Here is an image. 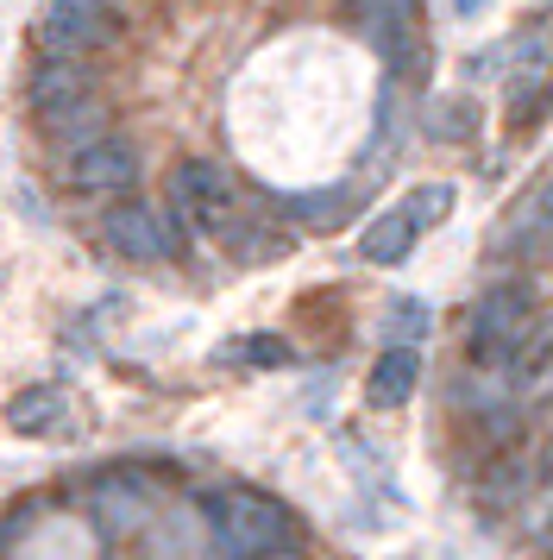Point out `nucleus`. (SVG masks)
<instances>
[{
  "instance_id": "1",
  "label": "nucleus",
  "mask_w": 553,
  "mask_h": 560,
  "mask_svg": "<svg viewBox=\"0 0 553 560\" xmlns=\"http://www.w3.org/2000/svg\"><path fill=\"white\" fill-rule=\"evenodd\" d=\"M25 102L38 107V120H45L57 139H101V102H95V70L89 63H75V57H50L45 70L32 77V95Z\"/></svg>"
},
{
  "instance_id": "2",
  "label": "nucleus",
  "mask_w": 553,
  "mask_h": 560,
  "mask_svg": "<svg viewBox=\"0 0 553 560\" xmlns=\"http://www.w3.org/2000/svg\"><path fill=\"white\" fill-rule=\"evenodd\" d=\"M208 523H214V541H221L233 560H258V555H276L296 541V523L290 510L264 498V491H221L208 504Z\"/></svg>"
},
{
  "instance_id": "3",
  "label": "nucleus",
  "mask_w": 553,
  "mask_h": 560,
  "mask_svg": "<svg viewBox=\"0 0 553 560\" xmlns=\"http://www.w3.org/2000/svg\"><path fill=\"white\" fill-rule=\"evenodd\" d=\"M528 322H534V290L522 278L484 290V303L472 308V328H466V353L478 365H503L509 353H522Z\"/></svg>"
},
{
  "instance_id": "4",
  "label": "nucleus",
  "mask_w": 553,
  "mask_h": 560,
  "mask_svg": "<svg viewBox=\"0 0 553 560\" xmlns=\"http://www.w3.org/2000/svg\"><path fill=\"white\" fill-rule=\"evenodd\" d=\"M114 32H120V20L107 0H45V13H38V38L50 57H89L114 45Z\"/></svg>"
},
{
  "instance_id": "5",
  "label": "nucleus",
  "mask_w": 553,
  "mask_h": 560,
  "mask_svg": "<svg viewBox=\"0 0 553 560\" xmlns=\"http://www.w3.org/2000/svg\"><path fill=\"white\" fill-rule=\"evenodd\" d=\"M101 240L114 246L132 265H157V258H176L183 233H176L170 208H151V202H120L101 214Z\"/></svg>"
},
{
  "instance_id": "6",
  "label": "nucleus",
  "mask_w": 553,
  "mask_h": 560,
  "mask_svg": "<svg viewBox=\"0 0 553 560\" xmlns=\"http://www.w3.org/2000/svg\"><path fill=\"white\" fill-rule=\"evenodd\" d=\"M170 208L196 228H226V208H233V183L214 158H183L170 171Z\"/></svg>"
},
{
  "instance_id": "7",
  "label": "nucleus",
  "mask_w": 553,
  "mask_h": 560,
  "mask_svg": "<svg viewBox=\"0 0 553 560\" xmlns=\"http://www.w3.org/2000/svg\"><path fill=\"white\" fill-rule=\"evenodd\" d=\"M70 183L82 196H126L132 183H139V152L126 145V139H82L70 158Z\"/></svg>"
},
{
  "instance_id": "8",
  "label": "nucleus",
  "mask_w": 553,
  "mask_h": 560,
  "mask_svg": "<svg viewBox=\"0 0 553 560\" xmlns=\"http://www.w3.org/2000/svg\"><path fill=\"white\" fill-rule=\"evenodd\" d=\"M70 390L63 384H25L13 390V404H7V429L25 434V441H50V434H70Z\"/></svg>"
},
{
  "instance_id": "9",
  "label": "nucleus",
  "mask_w": 553,
  "mask_h": 560,
  "mask_svg": "<svg viewBox=\"0 0 553 560\" xmlns=\"http://www.w3.org/2000/svg\"><path fill=\"white\" fill-rule=\"evenodd\" d=\"M415 384H422V353L415 347H384V359L372 365L365 397H372V409H402L415 397Z\"/></svg>"
},
{
  "instance_id": "10",
  "label": "nucleus",
  "mask_w": 553,
  "mask_h": 560,
  "mask_svg": "<svg viewBox=\"0 0 553 560\" xmlns=\"http://www.w3.org/2000/svg\"><path fill=\"white\" fill-rule=\"evenodd\" d=\"M497 246H522L528 258H553V183H541L522 202V214L497 233Z\"/></svg>"
},
{
  "instance_id": "11",
  "label": "nucleus",
  "mask_w": 553,
  "mask_h": 560,
  "mask_svg": "<svg viewBox=\"0 0 553 560\" xmlns=\"http://www.w3.org/2000/svg\"><path fill=\"white\" fill-rule=\"evenodd\" d=\"M409 253H415V221L402 208H384L372 228L358 233V258L365 265H402Z\"/></svg>"
},
{
  "instance_id": "12",
  "label": "nucleus",
  "mask_w": 553,
  "mask_h": 560,
  "mask_svg": "<svg viewBox=\"0 0 553 560\" xmlns=\"http://www.w3.org/2000/svg\"><path fill=\"white\" fill-rule=\"evenodd\" d=\"M427 328H434V315H427L422 296H397V303H390V315H384V334H390V347H415Z\"/></svg>"
},
{
  "instance_id": "13",
  "label": "nucleus",
  "mask_w": 553,
  "mask_h": 560,
  "mask_svg": "<svg viewBox=\"0 0 553 560\" xmlns=\"http://www.w3.org/2000/svg\"><path fill=\"white\" fill-rule=\"evenodd\" d=\"M447 208H452V183H422V189H409V196H402V214L415 221V233L440 228V221H447Z\"/></svg>"
},
{
  "instance_id": "14",
  "label": "nucleus",
  "mask_w": 553,
  "mask_h": 560,
  "mask_svg": "<svg viewBox=\"0 0 553 560\" xmlns=\"http://www.w3.org/2000/svg\"><path fill=\"white\" fill-rule=\"evenodd\" d=\"M478 127V102H434L427 107V132L434 139H466Z\"/></svg>"
},
{
  "instance_id": "15",
  "label": "nucleus",
  "mask_w": 553,
  "mask_h": 560,
  "mask_svg": "<svg viewBox=\"0 0 553 560\" xmlns=\"http://www.w3.org/2000/svg\"><path fill=\"white\" fill-rule=\"evenodd\" d=\"M340 202H346V189H327V196H296V202H290V214H296V221H315V228H327V221H340Z\"/></svg>"
},
{
  "instance_id": "16",
  "label": "nucleus",
  "mask_w": 553,
  "mask_h": 560,
  "mask_svg": "<svg viewBox=\"0 0 553 560\" xmlns=\"http://www.w3.org/2000/svg\"><path fill=\"white\" fill-rule=\"evenodd\" d=\"M239 353H246L251 365H290V347H283L276 334H251V340L239 347Z\"/></svg>"
},
{
  "instance_id": "17",
  "label": "nucleus",
  "mask_w": 553,
  "mask_h": 560,
  "mask_svg": "<svg viewBox=\"0 0 553 560\" xmlns=\"http://www.w3.org/2000/svg\"><path fill=\"white\" fill-rule=\"evenodd\" d=\"M452 13H466V20H472V13H484V7H491V0H447Z\"/></svg>"
},
{
  "instance_id": "18",
  "label": "nucleus",
  "mask_w": 553,
  "mask_h": 560,
  "mask_svg": "<svg viewBox=\"0 0 553 560\" xmlns=\"http://www.w3.org/2000/svg\"><path fill=\"white\" fill-rule=\"evenodd\" d=\"M541 472L553 479V434H548V447H541Z\"/></svg>"
},
{
  "instance_id": "19",
  "label": "nucleus",
  "mask_w": 553,
  "mask_h": 560,
  "mask_svg": "<svg viewBox=\"0 0 553 560\" xmlns=\"http://www.w3.org/2000/svg\"><path fill=\"white\" fill-rule=\"evenodd\" d=\"M548 548H553V523H548Z\"/></svg>"
}]
</instances>
